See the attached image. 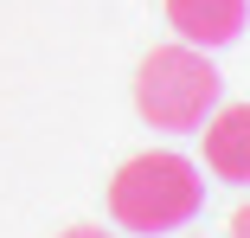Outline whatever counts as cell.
<instances>
[{
  "label": "cell",
  "instance_id": "obj_1",
  "mask_svg": "<svg viewBox=\"0 0 250 238\" xmlns=\"http://www.w3.org/2000/svg\"><path fill=\"white\" fill-rule=\"evenodd\" d=\"M199 206H206V180H199V167L173 148H147L135 161L116 167L109 180V219L122 232H180L199 219Z\"/></svg>",
  "mask_w": 250,
  "mask_h": 238
},
{
  "label": "cell",
  "instance_id": "obj_2",
  "mask_svg": "<svg viewBox=\"0 0 250 238\" xmlns=\"http://www.w3.org/2000/svg\"><path fill=\"white\" fill-rule=\"evenodd\" d=\"M135 110L147 129H167V135H186L199 129L212 110H218V71L199 45L173 39V45H154L135 71Z\"/></svg>",
  "mask_w": 250,
  "mask_h": 238
},
{
  "label": "cell",
  "instance_id": "obj_3",
  "mask_svg": "<svg viewBox=\"0 0 250 238\" xmlns=\"http://www.w3.org/2000/svg\"><path fill=\"white\" fill-rule=\"evenodd\" d=\"M206 135V167L231 187H250V103H225L199 122Z\"/></svg>",
  "mask_w": 250,
  "mask_h": 238
},
{
  "label": "cell",
  "instance_id": "obj_4",
  "mask_svg": "<svg viewBox=\"0 0 250 238\" xmlns=\"http://www.w3.org/2000/svg\"><path fill=\"white\" fill-rule=\"evenodd\" d=\"M244 13H250V0H167V26L199 52L231 45L244 32Z\"/></svg>",
  "mask_w": 250,
  "mask_h": 238
},
{
  "label": "cell",
  "instance_id": "obj_5",
  "mask_svg": "<svg viewBox=\"0 0 250 238\" xmlns=\"http://www.w3.org/2000/svg\"><path fill=\"white\" fill-rule=\"evenodd\" d=\"M231 238H250V200H244V206L231 213Z\"/></svg>",
  "mask_w": 250,
  "mask_h": 238
},
{
  "label": "cell",
  "instance_id": "obj_6",
  "mask_svg": "<svg viewBox=\"0 0 250 238\" xmlns=\"http://www.w3.org/2000/svg\"><path fill=\"white\" fill-rule=\"evenodd\" d=\"M58 238H116V232H103V225H71V232H58Z\"/></svg>",
  "mask_w": 250,
  "mask_h": 238
}]
</instances>
